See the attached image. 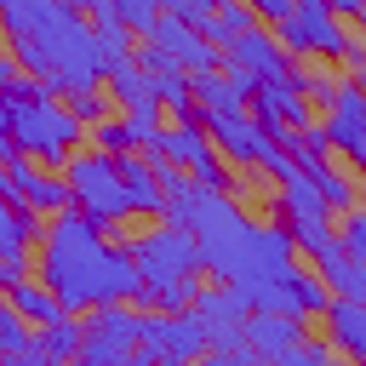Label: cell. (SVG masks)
<instances>
[{"mask_svg": "<svg viewBox=\"0 0 366 366\" xmlns=\"http://www.w3.org/2000/svg\"><path fill=\"white\" fill-rule=\"evenodd\" d=\"M120 246H126V257H132V269L143 280V303L149 309H194V297L206 286L200 280L206 263H200V246H194L189 229L160 217V229H143V234H132Z\"/></svg>", "mask_w": 366, "mask_h": 366, "instance_id": "obj_3", "label": "cell"}, {"mask_svg": "<svg viewBox=\"0 0 366 366\" xmlns=\"http://www.w3.org/2000/svg\"><path fill=\"white\" fill-rule=\"evenodd\" d=\"M303 337H309V320L292 315V309H252V315H246V332H240V343H246L257 360H274V355L297 349Z\"/></svg>", "mask_w": 366, "mask_h": 366, "instance_id": "obj_16", "label": "cell"}, {"mask_svg": "<svg viewBox=\"0 0 366 366\" xmlns=\"http://www.w3.org/2000/svg\"><path fill=\"white\" fill-rule=\"evenodd\" d=\"M137 320H143L137 303H103V309H92L86 337H80V349H74L69 366H132L137 360Z\"/></svg>", "mask_w": 366, "mask_h": 366, "instance_id": "obj_9", "label": "cell"}, {"mask_svg": "<svg viewBox=\"0 0 366 366\" xmlns=\"http://www.w3.org/2000/svg\"><path fill=\"white\" fill-rule=\"evenodd\" d=\"M223 69H240V74H252V80H280L286 69H292V57H286V46L274 40V29H246L240 40H229L223 46Z\"/></svg>", "mask_w": 366, "mask_h": 366, "instance_id": "obj_15", "label": "cell"}, {"mask_svg": "<svg viewBox=\"0 0 366 366\" xmlns=\"http://www.w3.org/2000/svg\"><path fill=\"white\" fill-rule=\"evenodd\" d=\"M34 343V326L17 315V309H6L0 315V355H17V349H29Z\"/></svg>", "mask_w": 366, "mask_h": 366, "instance_id": "obj_30", "label": "cell"}, {"mask_svg": "<svg viewBox=\"0 0 366 366\" xmlns=\"http://www.w3.org/2000/svg\"><path fill=\"white\" fill-rule=\"evenodd\" d=\"M349 74H355V80L366 86V51H355V57H349Z\"/></svg>", "mask_w": 366, "mask_h": 366, "instance_id": "obj_36", "label": "cell"}, {"mask_svg": "<svg viewBox=\"0 0 366 366\" xmlns=\"http://www.w3.org/2000/svg\"><path fill=\"white\" fill-rule=\"evenodd\" d=\"M17 80H23V63L11 57V46H0V92H6V86H17Z\"/></svg>", "mask_w": 366, "mask_h": 366, "instance_id": "obj_35", "label": "cell"}, {"mask_svg": "<svg viewBox=\"0 0 366 366\" xmlns=\"http://www.w3.org/2000/svg\"><path fill=\"white\" fill-rule=\"evenodd\" d=\"M92 149H103V154H137L143 137H137V126L126 114H114V120H97L92 126Z\"/></svg>", "mask_w": 366, "mask_h": 366, "instance_id": "obj_27", "label": "cell"}, {"mask_svg": "<svg viewBox=\"0 0 366 366\" xmlns=\"http://www.w3.org/2000/svg\"><path fill=\"white\" fill-rule=\"evenodd\" d=\"M0 366H57V360H46V355L29 343V349H17V355H0Z\"/></svg>", "mask_w": 366, "mask_h": 366, "instance_id": "obj_34", "label": "cell"}, {"mask_svg": "<svg viewBox=\"0 0 366 366\" xmlns=\"http://www.w3.org/2000/svg\"><path fill=\"white\" fill-rule=\"evenodd\" d=\"M320 109H326V114H320L326 149H332L355 177H366V86H360L355 74H343V80L326 86V103H320Z\"/></svg>", "mask_w": 366, "mask_h": 366, "instance_id": "obj_7", "label": "cell"}, {"mask_svg": "<svg viewBox=\"0 0 366 366\" xmlns=\"http://www.w3.org/2000/svg\"><path fill=\"white\" fill-rule=\"evenodd\" d=\"M103 86H109V103H114V109H120V114H126V120L137 126V137H143V149H149V137L160 132V114H166V109H160L154 86H149L143 63L132 57V63H126V69H114V74H109Z\"/></svg>", "mask_w": 366, "mask_h": 366, "instance_id": "obj_11", "label": "cell"}, {"mask_svg": "<svg viewBox=\"0 0 366 366\" xmlns=\"http://www.w3.org/2000/svg\"><path fill=\"white\" fill-rule=\"evenodd\" d=\"M343 355L332 349V337H303L297 349H286V355H274V360H263V366H337Z\"/></svg>", "mask_w": 366, "mask_h": 366, "instance_id": "obj_28", "label": "cell"}, {"mask_svg": "<svg viewBox=\"0 0 366 366\" xmlns=\"http://www.w3.org/2000/svg\"><path fill=\"white\" fill-rule=\"evenodd\" d=\"M252 74H240V69H200V74H189V92H194V109L200 114H240L246 109V97H252Z\"/></svg>", "mask_w": 366, "mask_h": 366, "instance_id": "obj_17", "label": "cell"}, {"mask_svg": "<svg viewBox=\"0 0 366 366\" xmlns=\"http://www.w3.org/2000/svg\"><path fill=\"white\" fill-rule=\"evenodd\" d=\"M63 103H69V114H74L80 126L109 120V92H103V86H74V92H63Z\"/></svg>", "mask_w": 366, "mask_h": 366, "instance_id": "obj_29", "label": "cell"}, {"mask_svg": "<svg viewBox=\"0 0 366 366\" xmlns=\"http://www.w3.org/2000/svg\"><path fill=\"white\" fill-rule=\"evenodd\" d=\"M6 303L29 320V326H46V320H57V315H69L57 297H51V286L40 280V274H23V280H11L6 286Z\"/></svg>", "mask_w": 366, "mask_h": 366, "instance_id": "obj_21", "label": "cell"}, {"mask_svg": "<svg viewBox=\"0 0 366 366\" xmlns=\"http://www.w3.org/2000/svg\"><path fill=\"white\" fill-rule=\"evenodd\" d=\"M137 349L149 360H166V366H194L206 355V326L194 320V309H143Z\"/></svg>", "mask_w": 366, "mask_h": 366, "instance_id": "obj_10", "label": "cell"}, {"mask_svg": "<svg viewBox=\"0 0 366 366\" xmlns=\"http://www.w3.org/2000/svg\"><path fill=\"white\" fill-rule=\"evenodd\" d=\"M200 366H263V360L240 343V349H206V355H200Z\"/></svg>", "mask_w": 366, "mask_h": 366, "instance_id": "obj_32", "label": "cell"}, {"mask_svg": "<svg viewBox=\"0 0 366 366\" xmlns=\"http://www.w3.org/2000/svg\"><path fill=\"white\" fill-rule=\"evenodd\" d=\"M160 11H172V17H183V23H206L212 11H217V0H160Z\"/></svg>", "mask_w": 366, "mask_h": 366, "instance_id": "obj_31", "label": "cell"}, {"mask_svg": "<svg viewBox=\"0 0 366 366\" xmlns=\"http://www.w3.org/2000/svg\"><path fill=\"white\" fill-rule=\"evenodd\" d=\"M92 40H97V63H103V80L114 74V69H126L132 57H137V40H132V29L114 17V11H103V17H92Z\"/></svg>", "mask_w": 366, "mask_h": 366, "instance_id": "obj_20", "label": "cell"}, {"mask_svg": "<svg viewBox=\"0 0 366 366\" xmlns=\"http://www.w3.org/2000/svg\"><path fill=\"white\" fill-rule=\"evenodd\" d=\"M6 103H11V97H6ZM80 137H86V126L69 114L63 97L34 92V97H17V103H11V143H17V154H29L34 166L63 172V160L80 149Z\"/></svg>", "mask_w": 366, "mask_h": 366, "instance_id": "obj_4", "label": "cell"}, {"mask_svg": "<svg viewBox=\"0 0 366 366\" xmlns=\"http://www.w3.org/2000/svg\"><path fill=\"white\" fill-rule=\"evenodd\" d=\"M63 183H69V206L86 212L92 223L114 229V223H132V200H126V177H120V160L103 154V149H74L63 160Z\"/></svg>", "mask_w": 366, "mask_h": 366, "instance_id": "obj_5", "label": "cell"}, {"mask_svg": "<svg viewBox=\"0 0 366 366\" xmlns=\"http://www.w3.org/2000/svg\"><path fill=\"white\" fill-rule=\"evenodd\" d=\"M149 160H172V166H183L194 183H206V189H223V154H217V143H212V132L200 126V120H160V132L149 137V149H143Z\"/></svg>", "mask_w": 366, "mask_h": 366, "instance_id": "obj_8", "label": "cell"}, {"mask_svg": "<svg viewBox=\"0 0 366 366\" xmlns=\"http://www.w3.org/2000/svg\"><path fill=\"white\" fill-rule=\"evenodd\" d=\"M326 303H332V286L297 263V269H292V315L309 320V315H326Z\"/></svg>", "mask_w": 366, "mask_h": 366, "instance_id": "obj_25", "label": "cell"}, {"mask_svg": "<svg viewBox=\"0 0 366 366\" xmlns=\"http://www.w3.org/2000/svg\"><path fill=\"white\" fill-rule=\"evenodd\" d=\"M355 23H360V34H366V11H360V17H355Z\"/></svg>", "mask_w": 366, "mask_h": 366, "instance_id": "obj_38", "label": "cell"}, {"mask_svg": "<svg viewBox=\"0 0 366 366\" xmlns=\"http://www.w3.org/2000/svg\"><path fill=\"white\" fill-rule=\"evenodd\" d=\"M80 337H86V320H80V315H57V320L34 326V349H40L46 360H57V366H69V360H74Z\"/></svg>", "mask_w": 366, "mask_h": 366, "instance_id": "obj_22", "label": "cell"}, {"mask_svg": "<svg viewBox=\"0 0 366 366\" xmlns=\"http://www.w3.org/2000/svg\"><path fill=\"white\" fill-rule=\"evenodd\" d=\"M309 183L320 189V200L332 206V217L349 212V206H360V183H355V172H343V166H332V160L309 166Z\"/></svg>", "mask_w": 366, "mask_h": 366, "instance_id": "obj_23", "label": "cell"}, {"mask_svg": "<svg viewBox=\"0 0 366 366\" xmlns=\"http://www.w3.org/2000/svg\"><path fill=\"white\" fill-rule=\"evenodd\" d=\"M34 274L51 286V297L69 315H92L103 303H137L143 309V280L126 257L120 240L103 234V223H92L86 212H57L34 246Z\"/></svg>", "mask_w": 366, "mask_h": 366, "instance_id": "obj_1", "label": "cell"}, {"mask_svg": "<svg viewBox=\"0 0 366 366\" xmlns=\"http://www.w3.org/2000/svg\"><path fill=\"white\" fill-rule=\"evenodd\" d=\"M6 309H11V303H6V292H0V315H6Z\"/></svg>", "mask_w": 366, "mask_h": 366, "instance_id": "obj_39", "label": "cell"}, {"mask_svg": "<svg viewBox=\"0 0 366 366\" xmlns=\"http://www.w3.org/2000/svg\"><path fill=\"white\" fill-rule=\"evenodd\" d=\"M0 34L23 74L40 80L46 92L103 86L97 40L74 0H0Z\"/></svg>", "mask_w": 366, "mask_h": 366, "instance_id": "obj_2", "label": "cell"}, {"mask_svg": "<svg viewBox=\"0 0 366 366\" xmlns=\"http://www.w3.org/2000/svg\"><path fill=\"white\" fill-rule=\"evenodd\" d=\"M11 200H23L29 212H40V217H57V212H69V183L63 177H51L46 166H34L29 154H17L11 166H6V183H0Z\"/></svg>", "mask_w": 366, "mask_h": 366, "instance_id": "obj_14", "label": "cell"}, {"mask_svg": "<svg viewBox=\"0 0 366 366\" xmlns=\"http://www.w3.org/2000/svg\"><path fill=\"white\" fill-rule=\"evenodd\" d=\"M246 29H257V17H252V6H246V0H217V11L200 23V34H206L217 51H223L229 40H240Z\"/></svg>", "mask_w": 366, "mask_h": 366, "instance_id": "obj_24", "label": "cell"}, {"mask_svg": "<svg viewBox=\"0 0 366 366\" xmlns=\"http://www.w3.org/2000/svg\"><path fill=\"white\" fill-rule=\"evenodd\" d=\"M246 6L257 23H286V11H292V0H246Z\"/></svg>", "mask_w": 366, "mask_h": 366, "instance_id": "obj_33", "label": "cell"}, {"mask_svg": "<svg viewBox=\"0 0 366 366\" xmlns=\"http://www.w3.org/2000/svg\"><path fill=\"white\" fill-rule=\"evenodd\" d=\"M132 366H166V360H149V355H143V349H137V360H132Z\"/></svg>", "mask_w": 366, "mask_h": 366, "instance_id": "obj_37", "label": "cell"}, {"mask_svg": "<svg viewBox=\"0 0 366 366\" xmlns=\"http://www.w3.org/2000/svg\"><path fill=\"white\" fill-rule=\"evenodd\" d=\"M274 40L286 46V57H320V63L355 57V34L326 0H292L286 23H274Z\"/></svg>", "mask_w": 366, "mask_h": 366, "instance_id": "obj_6", "label": "cell"}, {"mask_svg": "<svg viewBox=\"0 0 366 366\" xmlns=\"http://www.w3.org/2000/svg\"><path fill=\"white\" fill-rule=\"evenodd\" d=\"M149 46H160L177 69H189V74H200V69H217L223 63V51L194 29V23H183V17H172V11H160L154 23H149V34H143Z\"/></svg>", "mask_w": 366, "mask_h": 366, "instance_id": "obj_12", "label": "cell"}, {"mask_svg": "<svg viewBox=\"0 0 366 366\" xmlns=\"http://www.w3.org/2000/svg\"><path fill=\"white\" fill-rule=\"evenodd\" d=\"M0 183H6V166H0ZM34 246H40V212H29L23 200H11L0 189V269L6 263H29Z\"/></svg>", "mask_w": 366, "mask_h": 366, "instance_id": "obj_18", "label": "cell"}, {"mask_svg": "<svg viewBox=\"0 0 366 366\" xmlns=\"http://www.w3.org/2000/svg\"><path fill=\"white\" fill-rule=\"evenodd\" d=\"M246 297L234 292V286H200V297H194V320L206 326V349H240V332H246Z\"/></svg>", "mask_w": 366, "mask_h": 366, "instance_id": "obj_13", "label": "cell"}, {"mask_svg": "<svg viewBox=\"0 0 366 366\" xmlns=\"http://www.w3.org/2000/svg\"><path fill=\"white\" fill-rule=\"evenodd\" d=\"M320 280L332 286V297H355V303H366V263L360 257H337V263H326L320 269Z\"/></svg>", "mask_w": 366, "mask_h": 366, "instance_id": "obj_26", "label": "cell"}, {"mask_svg": "<svg viewBox=\"0 0 366 366\" xmlns=\"http://www.w3.org/2000/svg\"><path fill=\"white\" fill-rule=\"evenodd\" d=\"M120 160V177H126V200H132V212H143V217H160V206H166V189H160V177H154V160L137 149V154H114Z\"/></svg>", "mask_w": 366, "mask_h": 366, "instance_id": "obj_19", "label": "cell"}]
</instances>
